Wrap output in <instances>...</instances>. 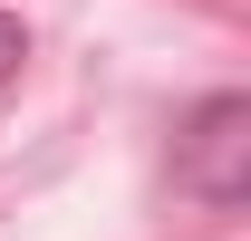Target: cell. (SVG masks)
Segmentation results:
<instances>
[{
    "instance_id": "cell-2",
    "label": "cell",
    "mask_w": 251,
    "mask_h": 241,
    "mask_svg": "<svg viewBox=\"0 0 251 241\" xmlns=\"http://www.w3.org/2000/svg\"><path fill=\"white\" fill-rule=\"evenodd\" d=\"M29 58V29H20V20H10V10H0V77H10V68Z\"/></svg>"
},
{
    "instance_id": "cell-1",
    "label": "cell",
    "mask_w": 251,
    "mask_h": 241,
    "mask_svg": "<svg viewBox=\"0 0 251 241\" xmlns=\"http://www.w3.org/2000/svg\"><path fill=\"white\" fill-rule=\"evenodd\" d=\"M174 183H184L193 203H213V212H242L251 193V96H203L184 116V135H174Z\"/></svg>"
}]
</instances>
